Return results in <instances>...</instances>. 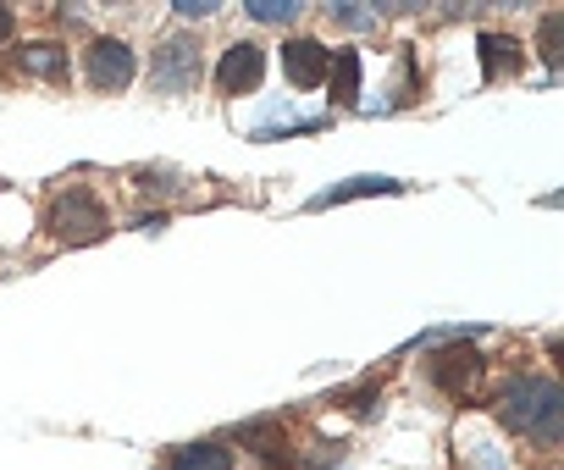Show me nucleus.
Segmentation results:
<instances>
[{"mask_svg":"<svg viewBox=\"0 0 564 470\" xmlns=\"http://www.w3.org/2000/svg\"><path fill=\"white\" fill-rule=\"evenodd\" d=\"M45 232H51L56 244H100L106 232H111V210L89 188H62V194H51Z\"/></svg>","mask_w":564,"mask_h":470,"instance_id":"obj_2","label":"nucleus"},{"mask_svg":"<svg viewBox=\"0 0 564 470\" xmlns=\"http://www.w3.org/2000/svg\"><path fill=\"white\" fill-rule=\"evenodd\" d=\"M327 67H333V51L316 45V40H289V45H282V73H289L294 89H322Z\"/></svg>","mask_w":564,"mask_h":470,"instance_id":"obj_7","label":"nucleus"},{"mask_svg":"<svg viewBox=\"0 0 564 470\" xmlns=\"http://www.w3.org/2000/svg\"><path fill=\"white\" fill-rule=\"evenodd\" d=\"M18 62H23V73H40V78H51V84L67 78V51H62V45H23Z\"/></svg>","mask_w":564,"mask_h":470,"instance_id":"obj_11","label":"nucleus"},{"mask_svg":"<svg viewBox=\"0 0 564 470\" xmlns=\"http://www.w3.org/2000/svg\"><path fill=\"white\" fill-rule=\"evenodd\" d=\"M172 12H177V18H194V23H199V18H216V7H199V0H177Z\"/></svg>","mask_w":564,"mask_h":470,"instance_id":"obj_18","label":"nucleus"},{"mask_svg":"<svg viewBox=\"0 0 564 470\" xmlns=\"http://www.w3.org/2000/svg\"><path fill=\"white\" fill-rule=\"evenodd\" d=\"M260 464H265V470H311V459L294 453V448H276V453H265Z\"/></svg>","mask_w":564,"mask_h":470,"instance_id":"obj_16","label":"nucleus"},{"mask_svg":"<svg viewBox=\"0 0 564 470\" xmlns=\"http://www.w3.org/2000/svg\"><path fill=\"white\" fill-rule=\"evenodd\" d=\"M536 51H542V67H558V62H564V12H547V18H542Z\"/></svg>","mask_w":564,"mask_h":470,"instance_id":"obj_14","label":"nucleus"},{"mask_svg":"<svg viewBox=\"0 0 564 470\" xmlns=\"http://www.w3.org/2000/svg\"><path fill=\"white\" fill-rule=\"evenodd\" d=\"M133 78H139V56H133L128 40H89V51H84V84L95 95H122Z\"/></svg>","mask_w":564,"mask_h":470,"instance_id":"obj_5","label":"nucleus"},{"mask_svg":"<svg viewBox=\"0 0 564 470\" xmlns=\"http://www.w3.org/2000/svg\"><path fill=\"white\" fill-rule=\"evenodd\" d=\"M366 194H399V183L393 177H349V183H338V188H327L316 205H338V199H366Z\"/></svg>","mask_w":564,"mask_h":470,"instance_id":"obj_13","label":"nucleus"},{"mask_svg":"<svg viewBox=\"0 0 564 470\" xmlns=\"http://www.w3.org/2000/svg\"><path fill=\"white\" fill-rule=\"evenodd\" d=\"M492 415H498L509 431H520L525 442L558 448V437H564V387H558L553 376H514V382L498 393Z\"/></svg>","mask_w":564,"mask_h":470,"instance_id":"obj_1","label":"nucleus"},{"mask_svg":"<svg viewBox=\"0 0 564 470\" xmlns=\"http://www.w3.org/2000/svg\"><path fill=\"white\" fill-rule=\"evenodd\" d=\"M476 51H481V62H487V78H503V73L520 67V40H509V34H481Z\"/></svg>","mask_w":564,"mask_h":470,"instance_id":"obj_10","label":"nucleus"},{"mask_svg":"<svg viewBox=\"0 0 564 470\" xmlns=\"http://www.w3.org/2000/svg\"><path fill=\"white\" fill-rule=\"evenodd\" d=\"M265 78V51L260 45H227V56L216 62V89L221 95H254Z\"/></svg>","mask_w":564,"mask_h":470,"instance_id":"obj_6","label":"nucleus"},{"mask_svg":"<svg viewBox=\"0 0 564 470\" xmlns=\"http://www.w3.org/2000/svg\"><path fill=\"white\" fill-rule=\"evenodd\" d=\"M426 376H432V387H443L448 398H470V393L481 387V376H487V360H481V349H476L470 338H454V343H437V349L426 354Z\"/></svg>","mask_w":564,"mask_h":470,"instance_id":"obj_3","label":"nucleus"},{"mask_svg":"<svg viewBox=\"0 0 564 470\" xmlns=\"http://www.w3.org/2000/svg\"><path fill=\"white\" fill-rule=\"evenodd\" d=\"M232 437H238L243 448H254L260 459L276 453V448H289V431H282V420H249V426H238Z\"/></svg>","mask_w":564,"mask_h":470,"instance_id":"obj_12","label":"nucleus"},{"mask_svg":"<svg viewBox=\"0 0 564 470\" xmlns=\"http://www.w3.org/2000/svg\"><path fill=\"white\" fill-rule=\"evenodd\" d=\"M249 18L282 29V23H294V18H300V0H249Z\"/></svg>","mask_w":564,"mask_h":470,"instance_id":"obj_15","label":"nucleus"},{"mask_svg":"<svg viewBox=\"0 0 564 470\" xmlns=\"http://www.w3.org/2000/svg\"><path fill=\"white\" fill-rule=\"evenodd\" d=\"M327 89H333V106H355L360 100V51H338L333 56Z\"/></svg>","mask_w":564,"mask_h":470,"instance_id":"obj_9","label":"nucleus"},{"mask_svg":"<svg viewBox=\"0 0 564 470\" xmlns=\"http://www.w3.org/2000/svg\"><path fill=\"white\" fill-rule=\"evenodd\" d=\"M12 29H18V18H12V7H0V40H7Z\"/></svg>","mask_w":564,"mask_h":470,"instance_id":"obj_19","label":"nucleus"},{"mask_svg":"<svg viewBox=\"0 0 564 470\" xmlns=\"http://www.w3.org/2000/svg\"><path fill=\"white\" fill-rule=\"evenodd\" d=\"M333 18L349 29H371V7H333Z\"/></svg>","mask_w":564,"mask_h":470,"instance_id":"obj_17","label":"nucleus"},{"mask_svg":"<svg viewBox=\"0 0 564 470\" xmlns=\"http://www.w3.org/2000/svg\"><path fill=\"white\" fill-rule=\"evenodd\" d=\"M199 73H205V51H199V40L172 34V40H161V45H155L150 84H155L161 95H188V89L199 84Z\"/></svg>","mask_w":564,"mask_h":470,"instance_id":"obj_4","label":"nucleus"},{"mask_svg":"<svg viewBox=\"0 0 564 470\" xmlns=\"http://www.w3.org/2000/svg\"><path fill=\"white\" fill-rule=\"evenodd\" d=\"M166 470H232V448L205 437V442H183L166 453Z\"/></svg>","mask_w":564,"mask_h":470,"instance_id":"obj_8","label":"nucleus"}]
</instances>
